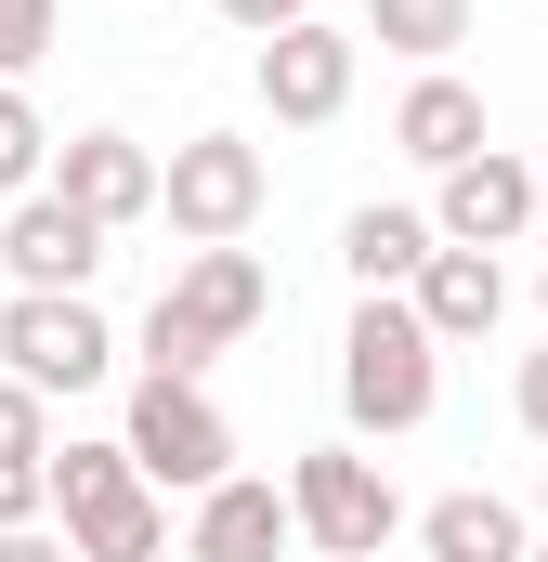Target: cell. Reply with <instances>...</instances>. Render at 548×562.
I'll return each mask as SVG.
<instances>
[{
  "label": "cell",
  "instance_id": "obj_1",
  "mask_svg": "<svg viewBox=\"0 0 548 562\" xmlns=\"http://www.w3.org/2000/svg\"><path fill=\"white\" fill-rule=\"evenodd\" d=\"M262 314H274L262 249H196L157 288V314H144V380H209V353H236Z\"/></svg>",
  "mask_w": 548,
  "mask_h": 562
},
{
  "label": "cell",
  "instance_id": "obj_2",
  "mask_svg": "<svg viewBox=\"0 0 548 562\" xmlns=\"http://www.w3.org/2000/svg\"><path fill=\"white\" fill-rule=\"evenodd\" d=\"M431 406H444V353H431V327L406 314V288L353 301V327H340V419L366 431V445H392Z\"/></svg>",
  "mask_w": 548,
  "mask_h": 562
},
{
  "label": "cell",
  "instance_id": "obj_3",
  "mask_svg": "<svg viewBox=\"0 0 548 562\" xmlns=\"http://www.w3.org/2000/svg\"><path fill=\"white\" fill-rule=\"evenodd\" d=\"M287 537L313 562H379L406 537V497H392V471L366 445H300L287 458Z\"/></svg>",
  "mask_w": 548,
  "mask_h": 562
},
{
  "label": "cell",
  "instance_id": "obj_4",
  "mask_svg": "<svg viewBox=\"0 0 548 562\" xmlns=\"http://www.w3.org/2000/svg\"><path fill=\"white\" fill-rule=\"evenodd\" d=\"M0 380H26L39 406L105 393L118 380V327L92 314V288H13L0 301Z\"/></svg>",
  "mask_w": 548,
  "mask_h": 562
},
{
  "label": "cell",
  "instance_id": "obj_5",
  "mask_svg": "<svg viewBox=\"0 0 548 562\" xmlns=\"http://www.w3.org/2000/svg\"><path fill=\"white\" fill-rule=\"evenodd\" d=\"M262 196H274V170H262L249 132H183L170 157H157V210H170L183 249H249Z\"/></svg>",
  "mask_w": 548,
  "mask_h": 562
},
{
  "label": "cell",
  "instance_id": "obj_6",
  "mask_svg": "<svg viewBox=\"0 0 548 562\" xmlns=\"http://www.w3.org/2000/svg\"><path fill=\"white\" fill-rule=\"evenodd\" d=\"M118 458H132L157 497H209L236 471V419L196 393V380H132V419H118Z\"/></svg>",
  "mask_w": 548,
  "mask_h": 562
},
{
  "label": "cell",
  "instance_id": "obj_7",
  "mask_svg": "<svg viewBox=\"0 0 548 562\" xmlns=\"http://www.w3.org/2000/svg\"><path fill=\"white\" fill-rule=\"evenodd\" d=\"M249 79H262V119H274V132H327V119L353 105V26H327V13L274 26L262 53H249Z\"/></svg>",
  "mask_w": 548,
  "mask_h": 562
},
{
  "label": "cell",
  "instance_id": "obj_8",
  "mask_svg": "<svg viewBox=\"0 0 548 562\" xmlns=\"http://www.w3.org/2000/svg\"><path fill=\"white\" fill-rule=\"evenodd\" d=\"M431 236H444V249H523V236H536V170H523L510 144L431 170Z\"/></svg>",
  "mask_w": 548,
  "mask_h": 562
},
{
  "label": "cell",
  "instance_id": "obj_9",
  "mask_svg": "<svg viewBox=\"0 0 548 562\" xmlns=\"http://www.w3.org/2000/svg\"><path fill=\"white\" fill-rule=\"evenodd\" d=\"M39 183H53V196H66L79 223H105V236L157 223V144H132V132H66Z\"/></svg>",
  "mask_w": 548,
  "mask_h": 562
},
{
  "label": "cell",
  "instance_id": "obj_10",
  "mask_svg": "<svg viewBox=\"0 0 548 562\" xmlns=\"http://www.w3.org/2000/svg\"><path fill=\"white\" fill-rule=\"evenodd\" d=\"M0 276H13V288H92V276H105V223H79V210L39 183V196L0 210Z\"/></svg>",
  "mask_w": 548,
  "mask_h": 562
},
{
  "label": "cell",
  "instance_id": "obj_11",
  "mask_svg": "<svg viewBox=\"0 0 548 562\" xmlns=\"http://www.w3.org/2000/svg\"><path fill=\"white\" fill-rule=\"evenodd\" d=\"M406 314L431 327V353L496 340V314H510V262H496V249H431V262L406 276Z\"/></svg>",
  "mask_w": 548,
  "mask_h": 562
},
{
  "label": "cell",
  "instance_id": "obj_12",
  "mask_svg": "<svg viewBox=\"0 0 548 562\" xmlns=\"http://www.w3.org/2000/svg\"><path fill=\"white\" fill-rule=\"evenodd\" d=\"M287 484L274 471H222L209 497H196V524H183V562H287Z\"/></svg>",
  "mask_w": 548,
  "mask_h": 562
},
{
  "label": "cell",
  "instance_id": "obj_13",
  "mask_svg": "<svg viewBox=\"0 0 548 562\" xmlns=\"http://www.w3.org/2000/svg\"><path fill=\"white\" fill-rule=\"evenodd\" d=\"M392 144H406L418 170H457V157H483V92L457 79V66H418L406 105H392Z\"/></svg>",
  "mask_w": 548,
  "mask_h": 562
},
{
  "label": "cell",
  "instance_id": "obj_14",
  "mask_svg": "<svg viewBox=\"0 0 548 562\" xmlns=\"http://www.w3.org/2000/svg\"><path fill=\"white\" fill-rule=\"evenodd\" d=\"M418 562H523V510L496 484H457L418 510Z\"/></svg>",
  "mask_w": 548,
  "mask_h": 562
},
{
  "label": "cell",
  "instance_id": "obj_15",
  "mask_svg": "<svg viewBox=\"0 0 548 562\" xmlns=\"http://www.w3.org/2000/svg\"><path fill=\"white\" fill-rule=\"evenodd\" d=\"M66 550L79 562H170V497H157V484L79 497V510H66Z\"/></svg>",
  "mask_w": 548,
  "mask_h": 562
},
{
  "label": "cell",
  "instance_id": "obj_16",
  "mask_svg": "<svg viewBox=\"0 0 548 562\" xmlns=\"http://www.w3.org/2000/svg\"><path fill=\"white\" fill-rule=\"evenodd\" d=\"M431 249H444V236H431V210H379V196H366V210L340 223V262H353V288H366V301H379V288H406Z\"/></svg>",
  "mask_w": 548,
  "mask_h": 562
},
{
  "label": "cell",
  "instance_id": "obj_17",
  "mask_svg": "<svg viewBox=\"0 0 548 562\" xmlns=\"http://www.w3.org/2000/svg\"><path fill=\"white\" fill-rule=\"evenodd\" d=\"M366 40H379V53H406V66H457L470 0H366Z\"/></svg>",
  "mask_w": 548,
  "mask_h": 562
},
{
  "label": "cell",
  "instance_id": "obj_18",
  "mask_svg": "<svg viewBox=\"0 0 548 562\" xmlns=\"http://www.w3.org/2000/svg\"><path fill=\"white\" fill-rule=\"evenodd\" d=\"M39 170H53V119L26 105V79H0V210L39 196Z\"/></svg>",
  "mask_w": 548,
  "mask_h": 562
},
{
  "label": "cell",
  "instance_id": "obj_19",
  "mask_svg": "<svg viewBox=\"0 0 548 562\" xmlns=\"http://www.w3.org/2000/svg\"><path fill=\"white\" fill-rule=\"evenodd\" d=\"M53 40H66V0H0V79H26Z\"/></svg>",
  "mask_w": 548,
  "mask_h": 562
},
{
  "label": "cell",
  "instance_id": "obj_20",
  "mask_svg": "<svg viewBox=\"0 0 548 562\" xmlns=\"http://www.w3.org/2000/svg\"><path fill=\"white\" fill-rule=\"evenodd\" d=\"M0 458H53V406L26 380H0Z\"/></svg>",
  "mask_w": 548,
  "mask_h": 562
},
{
  "label": "cell",
  "instance_id": "obj_21",
  "mask_svg": "<svg viewBox=\"0 0 548 562\" xmlns=\"http://www.w3.org/2000/svg\"><path fill=\"white\" fill-rule=\"evenodd\" d=\"M39 510H53V484H39V458H0V537H13V524H39Z\"/></svg>",
  "mask_w": 548,
  "mask_h": 562
},
{
  "label": "cell",
  "instance_id": "obj_22",
  "mask_svg": "<svg viewBox=\"0 0 548 562\" xmlns=\"http://www.w3.org/2000/svg\"><path fill=\"white\" fill-rule=\"evenodd\" d=\"M209 13H222V26H236V40H274V26H300V13H313V0H209Z\"/></svg>",
  "mask_w": 548,
  "mask_h": 562
},
{
  "label": "cell",
  "instance_id": "obj_23",
  "mask_svg": "<svg viewBox=\"0 0 548 562\" xmlns=\"http://www.w3.org/2000/svg\"><path fill=\"white\" fill-rule=\"evenodd\" d=\"M510 419H523V431H536V445H548V340H536V353H523V380H510Z\"/></svg>",
  "mask_w": 548,
  "mask_h": 562
},
{
  "label": "cell",
  "instance_id": "obj_24",
  "mask_svg": "<svg viewBox=\"0 0 548 562\" xmlns=\"http://www.w3.org/2000/svg\"><path fill=\"white\" fill-rule=\"evenodd\" d=\"M0 562H79V550H66L53 524H13V537H0Z\"/></svg>",
  "mask_w": 548,
  "mask_h": 562
},
{
  "label": "cell",
  "instance_id": "obj_25",
  "mask_svg": "<svg viewBox=\"0 0 548 562\" xmlns=\"http://www.w3.org/2000/svg\"><path fill=\"white\" fill-rule=\"evenodd\" d=\"M523 562H548V537H523Z\"/></svg>",
  "mask_w": 548,
  "mask_h": 562
},
{
  "label": "cell",
  "instance_id": "obj_26",
  "mask_svg": "<svg viewBox=\"0 0 548 562\" xmlns=\"http://www.w3.org/2000/svg\"><path fill=\"white\" fill-rule=\"evenodd\" d=\"M536 524H548V471H536Z\"/></svg>",
  "mask_w": 548,
  "mask_h": 562
},
{
  "label": "cell",
  "instance_id": "obj_27",
  "mask_svg": "<svg viewBox=\"0 0 548 562\" xmlns=\"http://www.w3.org/2000/svg\"><path fill=\"white\" fill-rule=\"evenodd\" d=\"M536 223H548V170H536Z\"/></svg>",
  "mask_w": 548,
  "mask_h": 562
},
{
  "label": "cell",
  "instance_id": "obj_28",
  "mask_svg": "<svg viewBox=\"0 0 548 562\" xmlns=\"http://www.w3.org/2000/svg\"><path fill=\"white\" fill-rule=\"evenodd\" d=\"M536 314H548V262H536Z\"/></svg>",
  "mask_w": 548,
  "mask_h": 562
}]
</instances>
